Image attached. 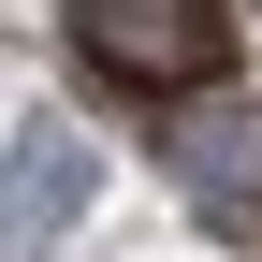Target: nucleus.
<instances>
[{"instance_id": "2", "label": "nucleus", "mask_w": 262, "mask_h": 262, "mask_svg": "<svg viewBox=\"0 0 262 262\" xmlns=\"http://www.w3.org/2000/svg\"><path fill=\"white\" fill-rule=\"evenodd\" d=\"M88 204V146L73 131H15V219L44 233V219H73Z\"/></svg>"}, {"instance_id": "1", "label": "nucleus", "mask_w": 262, "mask_h": 262, "mask_svg": "<svg viewBox=\"0 0 262 262\" xmlns=\"http://www.w3.org/2000/svg\"><path fill=\"white\" fill-rule=\"evenodd\" d=\"M73 44H88V73L146 88V102L233 73V15H219V0H73Z\"/></svg>"}]
</instances>
